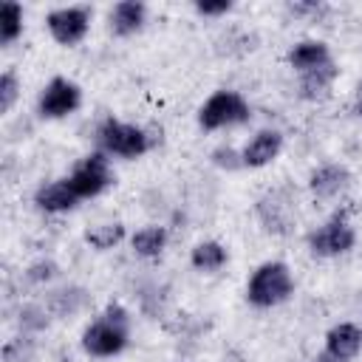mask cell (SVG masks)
<instances>
[{"label":"cell","mask_w":362,"mask_h":362,"mask_svg":"<svg viewBox=\"0 0 362 362\" xmlns=\"http://www.w3.org/2000/svg\"><path fill=\"white\" fill-rule=\"evenodd\" d=\"M130 337V314L124 311V305L110 303L99 320H93L85 334H82V348L90 356H113L119 351H124Z\"/></svg>","instance_id":"6da1fadb"},{"label":"cell","mask_w":362,"mask_h":362,"mask_svg":"<svg viewBox=\"0 0 362 362\" xmlns=\"http://www.w3.org/2000/svg\"><path fill=\"white\" fill-rule=\"evenodd\" d=\"M291 291H294V277H291L288 266L280 260H272V263L257 266L255 274L249 277L246 300L257 308H272V305H280L283 300H288Z\"/></svg>","instance_id":"7a4b0ae2"},{"label":"cell","mask_w":362,"mask_h":362,"mask_svg":"<svg viewBox=\"0 0 362 362\" xmlns=\"http://www.w3.org/2000/svg\"><path fill=\"white\" fill-rule=\"evenodd\" d=\"M99 147L110 156H122V158H139L150 150V136L144 127L127 124V122H116V119H105L96 130Z\"/></svg>","instance_id":"3957f363"},{"label":"cell","mask_w":362,"mask_h":362,"mask_svg":"<svg viewBox=\"0 0 362 362\" xmlns=\"http://www.w3.org/2000/svg\"><path fill=\"white\" fill-rule=\"evenodd\" d=\"M246 119H249V105L238 90H215L198 110V124L204 130L240 124Z\"/></svg>","instance_id":"277c9868"},{"label":"cell","mask_w":362,"mask_h":362,"mask_svg":"<svg viewBox=\"0 0 362 362\" xmlns=\"http://www.w3.org/2000/svg\"><path fill=\"white\" fill-rule=\"evenodd\" d=\"M308 249L320 257H334L348 252L356 243V232L354 226L345 221V215H334L331 221H325L322 226H317L314 232H308Z\"/></svg>","instance_id":"5b68a950"},{"label":"cell","mask_w":362,"mask_h":362,"mask_svg":"<svg viewBox=\"0 0 362 362\" xmlns=\"http://www.w3.org/2000/svg\"><path fill=\"white\" fill-rule=\"evenodd\" d=\"M113 181V173H110V161L105 158V153H90L85 156L74 173L68 175V184L74 187V192L79 198H93L99 195L102 189H107Z\"/></svg>","instance_id":"8992f818"},{"label":"cell","mask_w":362,"mask_h":362,"mask_svg":"<svg viewBox=\"0 0 362 362\" xmlns=\"http://www.w3.org/2000/svg\"><path fill=\"white\" fill-rule=\"evenodd\" d=\"M45 25L51 31V37L59 45H76L85 40L88 28H90V8L88 6H62L54 8L45 17Z\"/></svg>","instance_id":"52a82bcc"},{"label":"cell","mask_w":362,"mask_h":362,"mask_svg":"<svg viewBox=\"0 0 362 362\" xmlns=\"http://www.w3.org/2000/svg\"><path fill=\"white\" fill-rule=\"evenodd\" d=\"M79 102H82V90H79L71 79L54 76V79L42 88L37 107H40V116H42V119H62V116L74 113V110L79 107Z\"/></svg>","instance_id":"ba28073f"},{"label":"cell","mask_w":362,"mask_h":362,"mask_svg":"<svg viewBox=\"0 0 362 362\" xmlns=\"http://www.w3.org/2000/svg\"><path fill=\"white\" fill-rule=\"evenodd\" d=\"M280 147H283V136L277 130H260L246 141V147L240 150V158L246 167H266L269 161L277 158Z\"/></svg>","instance_id":"9c48e42d"},{"label":"cell","mask_w":362,"mask_h":362,"mask_svg":"<svg viewBox=\"0 0 362 362\" xmlns=\"http://www.w3.org/2000/svg\"><path fill=\"white\" fill-rule=\"evenodd\" d=\"M359 348H362V328L354 322H339L325 337V354H331L342 362L354 359L359 354Z\"/></svg>","instance_id":"30bf717a"},{"label":"cell","mask_w":362,"mask_h":362,"mask_svg":"<svg viewBox=\"0 0 362 362\" xmlns=\"http://www.w3.org/2000/svg\"><path fill=\"white\" fill-rule=\"evenodd\" d=\"M257 218L269 232L286 235L291 226V204L283 198V192H269L257 201Z\"/></svg>","instance_id":"8fae6325"},{"label":"cell","mask_w":362,"mask_h":362,"mask_svg":"<svg viewBox=\"0 0 362 362\" xmlns=\"http://www.w3.org/2000/svg\"><path fill=\"white\" fill-rule=\"evenodd\" d=\"M328 62H334V59H331V51H328V45L320 42V40H303V42H297V45L288 51V65H291L297 74L317 71V68H322V65H328Z\"/></svg>","instance_id":"7c38bea8"},{"label":"cell","mask_w":362,"mask_h":362,"mask_svg":"<svg viewBox=\"0 0 362 362\" xmlns=\"http://www.w3.org/2000/svg\"><path fill=\"white\" fill-rule=\"evenodd\" d=\"M79 201V195L74 192V187L68 184V178L62 181H51V184H42L34 195V204L42 209V212H68L74 209Z\"/></svg>","instance_id":"4fadbf2b"},{"label":"cell","mask_w":362,"mask_h":362,"mask_svg":"<svg viewBox=\"0 0 362 362\" xmlns=\"http://www.w3.org/2000/svg\"><path fill=\"white\" fill-rule=\"evenodd\" d=\"M348 181H351V173L342 164H322L320 170L311 173L308 187L314 198H334L348 187Z\"/></svg>","instance_id":"5bb4252c"},{"label":"cell","mask_w":362,"mask_h":362,"mask_svg":"<svg viewBox=\"0 0 362 362\" xmlns=\"http://www.w3.org/2000/svg\"><path fill=\"white\" fill-rule=\"evenodd\" d=\"M144 14H147L144 3H136V0L116 3L110 11V31L116 37H130L144 25Z\"/></svg>","instance_id":"9a60e30c"},{"label":"cell","mask_w":362,"mask_h":362,"mask_svg":"<svg viewBox=\"0 0 362 362\" xmlns=\"http://www.w3.org/2000/svg\"><path fill=\"white\" fill-rule=\"evenodd\" d=\"M337 76H339V68L334 62H328V65H322L317 71L300 74V96L303 99H311V102L314 99H325Z\"/></svg>","instance_id":"2e32d148"},{"label":"cell","mask_w":362,"mask_h":362,"mask_svg":"<svg viewBox=\"0 0 362 362\" xmlns=\"http://www.w3.org/2000/svg\"><path fill=\"white\" fill-rule=\"evenodd\" d=\"M167 246V229L164 226H144L133 235V249L141 257H158Z\"/></svg>","instance_id":"e0dca14e"},{"label":"cell","mask_w":362,"mask_h":362,"mask_svg":"<svg viewBox=\"0 0 362 362\" xmlns=\"http://www.w3.org/2000/svg\"><path fill=\"white\" fill-rule=\"evenodd\" d=\"M189 260H192V266L198 272H218L226 263V249L218 240H204V243H198L192 249Z\"/></svg>","instance_id":"ac0fdd59"},{"label":"cell","mask_w":362,"mask_h":362,"mask_svg":"<svg viewBox=\"0 0 362 362\" xmlns=\"http://www.w3.org/2000/svg\"><path fill=\"white\" fill-rule=\"evenodd\" d=\"M23 34V6L14 0H6L0 6V42L11 45Z\"/></svg>","instance_id":"d6986e66"},{"label":"cell","mask_w":362,"mask_h":362,"mask_svg":"<svg viewBox=\"0 0 362 362\" xmlns=\"http://www.w3.org/2000/svg\"><path fill=\"white\" fill-rule=\"evenodd\" d=\"M122 238H124V226H122V223H102V226H93V229L85 232V240H88L93 249H99V252L113 249Z\"/></svg>","instance_id":"ffe728a7"},{"label":"cell","mask_w":362,"mask_h":362,"mask_svg":"<svg viewBox=\"0 0 362 362\" xmlns=\"http://www.w3.org/2000/svg\"><path fill=\"white\" fill-rule=\"evenodd\" d=\"M51 303H54V311L59 317H65V314H74L85 305V291L82 288H65V291H57Z\"/></svg>","instance_id":"44dd1931"},{"label":"cell","mask_w":362,"mask_h":362,"mask_svg":"<svg viewBox=\"0 0 362 362\" xmlns=\"http://www.w3.org/2000/svg\"><path fill=\"white\" fill-rule=\"evenodd\" d=\"M17 90H20L17 76H14L11 71H6V74L0 76V110H3V113H8V110L14 107V102H17Z\"/></svg>","instance_id":"7402d4cb"},{"label":"cell","mask_w":362,"mask_h":362,"mask_svg":"<svg viewBox=\"0 0 362 362\" xmlns=\"http://www.w3.org/2000/svg\"><path fill=\"white\" fill-rule=\"evenodd\" d=\"M212 161H215L218 167H226V170H235V167H240V164H243L240 153H235L232 147H218V150L212 153Z\"/></svg>","instance_id":"603a6c76"},{"label":"cell","mask_w":362,"mask_h":362,"mask_svg":"<svg viewBox=\"0 0 362 362\" xmlns=\"http://www.w3.org/2000/svg\"><path fill=\"white\" fill-rule=\"evenodd\" d=\"M54 274H57V266H54L51 260H45V263H34L25 277H28L31 283H42V280H51Z\"/></svg>","instance_id":"cb8c5ba5"},{"label":"cell","mask_w":362,"mask_h":362,"mask_svg":"<svg viewBox=\"0 0 362 362\" xmlns=\"http://www.w3.org/2000/svg\"><path fill=\"white\" fill-rule=\"evenodd\" d=\"M232 8L229 0H218V3H195V11L204 14V17H218V14H226Z\"/></svg>","instance_id":"d4e9b609"},{"label":"cell","mask_w":362,"mask_h":362,"mask_svg":"<svg viewBox=\"0 0 362 362\" xmlns=\"http://www.w3.org/2000/svg\"><path fill=\"white\" fill-rule=\"evenodd\" d=\"M311 362H342V359H337V356H331V354H320V356H314Z\"/></svg>","instance_id":"484cf974"},{"label":"cell","mask_w":362,"mask_h":362,"mask_svg":"<svg viewBox=\"0 0 362 362\" xmlns=\"http://www.w3.org/2000/svg\"><path fill=\"white\" fill-rule=\"evenodd\" d=\"M356 113L362 116V85L356 88Z\"/></svg>","instance_id":"4316f807"}]
</instances>
